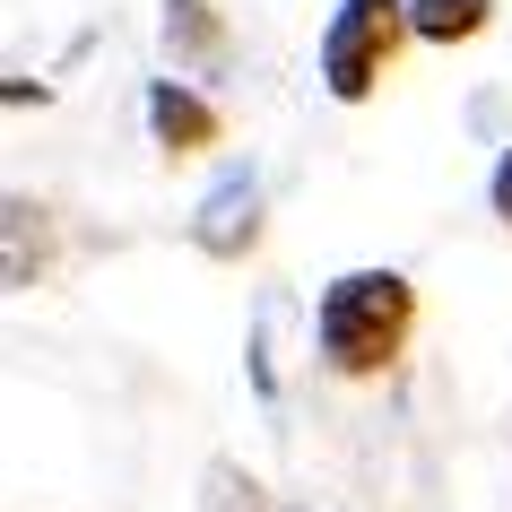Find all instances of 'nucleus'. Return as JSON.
I'll return each mask as SVG.
<instances>
[{
    "label": "nucleus",
    "mask_w": 512,
    "mask_h": 512,
    "mask_svg": "<svg viewBox=\"0 0 512 512\" xmlns=\"http://www.w3.org/2000/svg\"><path fill=\"white\" fill-rule=\"evenodd\" d=\"M478 27H486V0H408V35H426V44H460Z\"/></svg>",
    "instance_id": "nucleus-5"
},
{
    "label": "nucleus",
    "mask_w": 512,
    "mask_h": 512,
    "mask_svg": "<svg viewBox=\"0 0 512 512\" xmlns=\"http://www.w3.org/2000/svg\"><path fill=\"white\" fill-rule=\"evenodd\" d=\"M400 35H408V0H339L322 27V87L339 105H365L400 53Z\"/></svg>",
    "instance_id": "nucleus-2"
},
{
    "label": "nucleus",
    "mask_w": 512,
    "mask_h": 512,
    "mask_svg": "<svg viewBox=\"0 0 512 512\" xmlns=\"http://www.w3.org/2000/svg\"><path fill=\"white\" fill-rule=\"evenodd\" d=\"M408 322H417V287L400 270H348L313 304V339H322L330 374H356V382L408 348Z\"/></svg>",
    "instance_id": "nucleus-1"
},
{
    "label": "nucleus",
    "mask_w": 512,
    "mask_h": 512,
    "mask_svg": "<svg viewBox=\"0 0 512 512\" xmlns=\"http://www.w3.org/2000/svg\"><path fill=\"white\" fill-rule=\"evenodd\" d=\"M165 44H174V53H217L209 0H165Z\"/></svg>",
    "instance_id": "nucleus-6"
},
{
    "label": "nucleus",
    "mask_w": 512,
    "mask_h": 512,
    "mask_svg": "<svg viewBox=\"0 0 512 512\" xmlns=\"http://www.w3.org/2000/svg\"><path fill=\"white\" fill-rule=\"evenodd\" d=\"M486 200H495V217H504V226H512V148H504V157H495V183H486Z\"/></svg>",
    "instance_id": "nucleus-7"
},
{
    "label": "nucleus",
    "mask_w": 512,
    "mask_h": 512,
    "mask_svg": "<svg viewBox=\"0 0 512 512\" xmlns=\"http://www.w3.org/2000/svg\"><path fill=\"white\" fill-rule=\"evenodd\" d=\"M148 131H157V148H174V157L217 148V105H209V96H191L183 79H157V87H148Z\"/></svg>",
    "instance_id": "nucleus-4"
},
{
    "label": "nucleus",
    "mask_w": 512,
    "mask_h": 512,
    "mask_svg": "<svg viewBox=\"0 0 512 512\" xmlns=\"http://www.w3.org/2000/svg\"><path fill=\"white\" fill-rule=\"evenodd\" d=\"M252 235H261V183L252 174H226V183L200 200V217H191V243L200 252H217V261H235V252H252Z\"/></svg>",
    "instance_id": "nucleus-3"
}]
</instances>
